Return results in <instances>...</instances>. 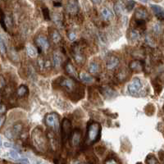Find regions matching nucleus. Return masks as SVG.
Returning a JSON list of instances; mask_svg holds the SVG:
<instances>
[{"label":"nucleus","instance_id":"1","mask_svg":"<svg viewBox=\"0 0 164 164\" xmlns=\"http://www.w3.org/2000/svg\"><path fill=\"white\" fill-rule=\"evenodd\" d=\"M31 137H32V141L35 149L41 152L46 151L49 144H48L47 136L43 131L42 128L40 127L34 128L31 134Z\"/></svg>","mask_w":164,"mask_h":164},{"label":"nucleus","instance_id":"2","mask_svg":"<svg viewBox=\"0 0 164 164\" xmlns=\"http://www.w3.org/2000/svg\"><path fill=\"white\" fill-rule=\"evenodd\" d=\"M101 134V126L95 121L90 122L87 127L86 137L85 144L86 145H92L99 139Z\"/></svg>","mask_w":164,"mask_h":164},{"label":"nucleus","instance_id":"3","mask_svg":"<svg viewBox=\"0 0 164 164\" xmlns=\"http://www.w3.org/2000/svg\"><path fill=\"white\" fill-rule=\"evenodd\" d=\"M58 85L69 93H77L78 85L76 81L68 77H60L58 80Z\"/></svg>","mask_w":164,"mask_h":164},{"label":"nucleus","instance_id":"4","mask_svg":"<svg viewBox=\"0 0 164 164\" xmlns=\"http://www.w3.org/2000/svg\"><path fill=\"white\" fill-rule=\"evenodd\" d=\"M44 122L47 125V127H49L50 130H53L55 132H58L61 127L60 118H59L58 114L56 112L48 113L44 118Z\"/></svg>","mask_w":164,"mask_h":164},{"label":"nucleus","instance_id":"5","mask_svg":"<svg viewBox=\"0 0 164 164\" xmlns=\"http://www.w3.org/2000/svg\"><path fill=\"white\" fill-rule=\"evenodd\" d=\"M34 42L37 46V49L40 52H46L47 50L49 49L50 43L49 39L46 35L43 34H38L34 39Z\"/></svg>","mask_w":164,"mask_h":164},{"label":"nucleus","instance_id":"6","mask_svg":"<svg viewBox=\"0 0 164 164\" xmlns=\"http://www.w3.org/2000/svg\"><path fill=\"white\" fill-rule=\"evenodd\" d=\"M128 92L133 96H139L143 90V83L139 78H134L127 87Z\"/></svg>","mask_w":164,"mask_h":164},{"label":"nucleus","instance_id":"7","mask_svg":"<svg viewBox=\"0 0 164 164\" xmlns=\"http://www.w3.org/2000/svg\"><path fill=\"white\" fill-rule=\"evenodd\" d=\"M72 133V127L71 122L67 118H63L61 124V134L63 140L70 139L71 135Z\"/></svg>","mask_w":164,"mask_h":164},{"label":"nucleus","instance_id":"8","mask_svg":"<svg viewBox=\"0 0 164 164\" xmlns=\"http://www.w3.org/2000/svg\"><path fill=\"white\" fill-rule=\"evenodd\" d=\"M72 56L76 63L79 66L84 65V63L85 62V55L81 49V46L77 44L72 47Z\"/></svg>","mask_w":164,"mask_h":164},{"label":"nucleus","instance_id":"9","mask_svg":"<svg viewBox=\"0 0 164 164\" xmlns=\"http://www.w3.org/2000/svg\"><path fill=\"white\" fill-rule=\"evenodd\" d=\"M47 139H48V144L49 148L53 151H57L59 148V139L58 136L56 135L55 131L52 130H48L46 133Z\"/></svg>","mask_w":164,"mask_h":164},{"label":"nucleus","instance_id":"10","mask_svg":"<svg viewBox=\"0 0 164 164\" xmlns=\"http://www.w3.org/2000/svg\"><path fill=\"white\" fill-rule=\"evenodd\" d=\"M22 130H23V124L22 122H16L13 125L10 130L7 131L5 136L10 139L16 138V137H18L22 133Z\"/></svg>","mask_w":164,"mask_h":164},{"label":"nucleus","instance_id":"11","mask_svg":"<svg viewBox=\"0 0 164 164\" xmlns=\"http://www.w3.org/2000/svg\"><path fill=\"white\" fill-rule=\"evenodd\" d=\"M63 59H64V57H63V54L62 53V52H60L58 50L53 51L51 61H52L53 66L55 68L61 67V66L63 63Z\"/></svg>","mask_w":164,"mask_h":164},{"label":"nucleus","instance_id":"12","mask_svg":"<svg viewBox=\"0 0 164 164\" xmlns=\"http://www.w3.org/2000/svg\"><path fill=\"white\" fill-rule=\"evenodd\" d=\"M81 138H82V135H81V130H78V129L73 130L71 135V137H70V143H71V146L77 147V146L80 145Z\"/></svg>","mask_w":164,"mask_h":164},{"label":"nucleus","instance_id":"13","mask_svg":"<svg viewBox=\"0 0 164 164\" xmlns=\"http://www.w3.org/2000/svg\"><path fill=\"white\" fill-rule=\"evenodd\" d=\"M38 66H39L40 71H47L51 70L53 63H52L51 60H49V59H46L43 58V57H41V58H39V59H38Z\"/></svg>","mask_w":164,"mask_h":164},{"label":"nucleus","instance_id":"14","mask_svg":"<svg viewBox=\"0 0 164 164\" xmlns=\"http://www.w3.org/2000/svg\"><path fill=\"white\" fill-rule=\"evenodd\" d=\"M135 21H142L145 22L146 19L149 17V13L147 12V10L144 7H139L135 13Z\"/></svg>","mask_w":164,"mask_h":164},{"label":"nucleus","instance_id":"15","mask_svg":"<svg viewBox=\"0 0 164 164\" xmlns=\"http://www.w3.org/2000/svg\"><path fill=\"white\" fill-rule=\"evenodd\" d=\"M129 68L133 72H141L144 70V64L140 60H132L129 63Z\"/></svg>","mask_w":164,"mask_h":164},{"label":"nucleus","instance_id":"16","mask_svg":"<svg viewBox=\"0 0 164 164\" xmlns=\"http://www.w3.org/2000/svg\"><path fill=\"white\" fill-rule=\"evenodd\" d=\"M65 70L66 72L71 76V77L74 78V79H78L79 78V75L77 73V71L75 67L73 64L71 63V61H68V62H66L65 64Z\"/></svg>","mask_w":164,"mask_h":164},{"label":"nucleus","instance_id":"17","mask_svg":"<svg viewBox=\"0 0 164 164\" xmlns=\"http://www.w3.org/2000/svg\"><path fill=\"white\" fill-rule=\"evenodd\" d=\"M119 64H120V59L116 56H111L107 60L106 67L109 70H113L116 67H118Z\"/></svg>","mask_w":164,"mask_h":164},{"label":"nucleus","instance_id":"18","mask_svg":"<svg viewBox=\"0 0 164 164\" xmlns=\"http://www.w3.org/2000/svg\"><path fill=\"white\" fill-rule=\"evenodd\" d=\"M66 11L70 14H76L79 12V5L76 1H69L66 6Z\"/></svg>","mask_w":164,"mask_h":164},{"label":"nucleus","instance_id":"19","mask_svg":"<svg viewBox=\"0 0 164 164\" xmlns=\"http://www.w3.org/2000/svg\"><path fill=\"white\" fill-rule=\"evenodd\" d=\"M49 36L51 40L53 41V43L58 44V43H59L62 41V36H61V34L59 33V31L58 30L54 29V28L50 29Z\"/></svg>","mask_w":164,"mask_h":164},{"label":"nucleus","instance_id":"20","mask_svg":"<svg viewBox=\"0 0 164 164\" xmlns=\"http://www.w3.org/2000/svg\"><path fill=\"white\" fill-rule=\"evenodd\" d=\"M100 15H101V17L105 21H109L113 17L112 12L111 11V9H109V7H104L100 10Z\"/></svg>","mask_w":164,"mask_h":164},{"label":"nucleus","instance_id":"21","mask_svg":"<svg viewBox=\"0 0 164 164\" xmlns=\"http://www.w3.org/2000/svg\"><path fill=\"white\" fill-rule=\"evenodd\" d=\"M79 78L83 83L85 84H92L94 82V78L93 76L90 75L89 73L86 72H81L79 75Z\"/></svg>","mask_w":164,"mask_h":164},{"label":"nucleus","instance_id":"22","mask_svg":"<svg viewBox=\"0 0 164 164\" xmlns=\"http://www.w3.org/2000/svg\"><path fill=\"white\" fill-rule=\"evenodd\" d=\"M26 53H27L29 57L34 58L37 57L39 51H38L37 48H35V47L31 45V44H28L27 46H26Z\"/></svg>","mask_w":164,"mask_h":164},{"label":"nucleus","instance_id":"23","mask_svg":"<svg viewBox=\"0 0 164 164\" xmlns=\"http://www.w3.org/2000/svg\"><path fill=\"white\" fill-rule=\"evenodd\" d=\"M151 7L153 11L154 12L158 18L164 20V9H163L161 7L158 6V5H152Z\"/></svg>","mask_w":164,"mask_h":164},{"label":"nucleus","instance_id":"24","mask_svg":"<svg viewBox=\"0 0 164 164\" xmlns=\"http://www.w3.org/2000/svg\"><path fill=\"white\" fill-rule=\"evenodd\" d=\"M29 92V89H28V87L25 85H20V86L17 88V90H16V94L18 97L20 98H22V97H25L26 94Z\"/></svg>","mask_w":164,"mask_h":164},{"label":"nucleus","instance_id":"25","mask_svg":"<svg viewBox=\"0 0 164 164\" xmlns=\"http://www.w3.org/2000/svg\"><path fill=\"white\" fill-rule=\"evenodd\" d=\"M127 76H128V71L125 68L121 69L119 71V72H118V74H117V79L119 81H121V82L126 81L127 79Z\"/></svg>","mask_w":164,"mask_h":164},{"label":"nucleus","instance_id":"26","mask_svg":"<svg viewBox=\"0 0 164 164\" xmlns=\"http://www.w3.org/2000/svg\"><path fill=\"white\" fill-rule=\"evenodd\" d=\"M114 11H115V13H116L118 16H120L122 15L124 13L123 3H121V2H117V3H115Z\"/></svg>","mask_w":164,"mask_h":164},{"label":"nucleus","instance_id":"27","mask_svg":"<svg viewBox=\"0 0 164 164\" xmlns=\"http://www.w3.org/2000/svg\"><path fill=\"white\" fill-rule=\"evenodd\" d=\"M89 71L91 74H97L99 71V64L95 61H93L89 65Z\"/></svg>","mask_w":164,"mask_h":164},{"label":"nucleus","instance_id":"28","mask_svg":"<svg viewBox=\"0 0 164 164\" xmlns=\"http://www.w3.org/2000/svg\"><path fill=\"white\" fill-rule=\"evenodd\" d=\"M127 36H128V39H129L130 40L136 41L139 38V33L136 31V30L132 29V30H130V31H129Z\"/></svg>","mask_w":164,"mask_h":164},{"label":"nucleus","instance_id":"29","mask_svg":"<svg viewBox=\"0 0 164 164\" xmlns=\"http://www.w3.org/2000/svg\"><path fill=\"white\" fill-rule=\"evenodd\" d=\"M146 163L147 164H161L158 161V159L155 158L154 155L149 154L146 158Z\"/></svg>","mask_w":164,"mask_h":164},{"label":"nucleus","instance_id":"30","mask_svg":"<svg viewBox=\"0 0 164 164\" xmlns=\"http://www.w3.org/2000/svg\"><path fill=\"white\" fill-rule=\"evenodd\" d=\"M6 51L7 48L6 45H5V43H4V41H3V38L0 36V53H1V54L4 55V54L6 53Z\"/></svg>","mask_w":164,"mask_h":164},{"label":"nucleus","instance_id":"31","mask_svg":"<svg viewBox=\"0 0 164 164\" xmlns=\"http://www.w3.org/2000/svg\"><path fill=\"white\" fill-rule=\"evenodd\" d=\"M7 86L6 81L2 75H0V91H3Z\"/></svg>","mask_w":164,"mask_h":164},{"label":"nucleus","instance_id":"32","mask_svg":"<svg viewBox=\"0 0 164 164\" xmlns=\"http://www.w3.org/2000/svg\"><path fill=\"white\" fill-rule=\"evenodd\" d=\"M42 12H43V16L44 19L46 21H49L50 20V14H49V10L48 9L47 7H43L42 9Z\"/></svg>","mask_w":164,"mask_h":164},{"label":"nucleus","instance_id":"33","mask_svg":"<svg viewBox=\"0 0 164 164\" xmlns=\"http://www.w3.org/2000/svg\"><path fill=\"white\" fill-rule=\"evenodd\" d=\"M104 164H119L118 161L116 159V158H112V157H110V158H108L104 162Z\"/></svg>","mask_w":164,"mask_h":164},{"label":"nucleus","instance_id":"34","mask_svg":"<svg viewBox=\"0 0 164 164\" xmlns=\"http://www.w3.org/2000/svg\"><path fill=\"white\" fill-rule=\"evenodd\" d=\"M103 92H104V94H105L107 97H112V96H113V94H114L115 91L112 90V89H110V88H105L104 90H103Z\"/></svg>","mask_w":164,"mask_h":164},{"label":"nucleus","instance_id":"35","mask_svg":"<svg viewBox=\"0 0 164 164\" xmlns=\"http://www.w3.org/2000/svg\"><path fill=\"white\" fill-rule=\"evenodd\" d=\"M10 157L13 159H16V160H19V158H20V156H19V154L15 150H12V151H10L9 153Z\"/></svg>","mask_w":164,"mask_h":164},{"label":"nucleus","instance_id":"36","mask_svg":"<svg viewBox=\"0 0 164 164\" xmlns=\"http://www.w3.org/2000/svg\"><path fill=\"white\" fill-rule=\"evenodd\" d=\"M134 5H135V2H132V1H128L126 3V8H127V11H131L133 9Z\"/></svg>","mask_w":164,"mask_h":164},{"label":"nucleus","instance_id":"37","mask_svg":"<svg viewBox=\"0 0 164 164\" xmlns=\"http://www.w3.org/2000/svg\"><path fill=\"white\" fill-rule=\"evenodd\" d=\"M76 34L75 33L74 31H70L68 33V38L69 40L71 41H75L76 40Z\"/></svg>","mask_w":164,"mask_h":164},{"label":"nucleus","instance_id":"38","mask_svg":"<svg viewBox=\"0 0 164 164\" xmlns=\"http://www.w3.org/2000/svg\"><path fill=\"white\" fill-rule=\"evenodd\" d=\"M7 111V107L3 103H0V116H3Z\"/></svg>","mask_w":164,"mask_h":164},{"label":"nucleus","instance_id":"39","mask_svg":"<svg viewBox=\"0 0 164 164\" xmlns=\"http://www.w3.org/2000/svg\"><path fill=\"white\" fill-rule=\"evenodd\" d=\"M158 156H159V158L162 161V163L164 164V151L163 150H160L158 152Z\"/></svg>","mask_w":164,"mask_h":164},{"label":"nucleus","instance_id":"40","mask_svg":"<svg viewBox=\"0 0 164 164\" xmlns=\"http://www.w3.org/2000/svg\"><path fill=\"white\" fill-rule=\"evenodd\" d=\"M6 121V117L3 115V116H0V127H2L3 126V124L5 123Z\"/></svg>","mask_w":164,"mask_h":164},{"label":"nucleus","instance_id":"41","mask_svg":"<svg viewBox=\"0 0 164 164\" xmlns=\"http://www.w3.org/2000/svg\"><path fill=\"white\" fill-rule=\"evenodd\" d=\"M21 163H23V164H30V161L28 160L27 158H20L18 160Z\"/></svg>","mask_w":164,"mask_h":164},{"label":"nucleus","instance_id":"42","mask_svg":"<svg viewBox=\"0 0 164 164\" xmlns=\"http://www.w3.org/2000/svg\"><path fill=\"white\" fill-rule=\"evenodd\" d=\"M71 164H85V163H84L83 162L79 161V160H72Z\"/></svg>","mask_w":164,"mask_h":164},{"label":"nucleus","instance_id":"43","mask_svg":"<svg viewBox=\"0 0 164 164\" xmlns=\"http://www.w3.org/2000/svg\"><path fill=\"white\" fill-rule=\"evenodd\" d=\"M53 5L55 7H59L62 6V3H58V2H54V3H53Z\"/></svg>","mask_w":164,"mask_h":164},{"label":"nucleus","instance_id":"44","mask_svg":"<svg viewBox=\"0 0 164 164\" xmlns=\"http://www.w3.org/2000/svg\"><path fill=\"white\" fill-rule=\"evenodd\" d=\"M4 146H5V147H7V148H11L13 145H12V144H10V143L5 142L4 143Z\"/></svg>","mask_w":164,"mask_h":164},{"label":"nucleus","instance_id":"45","mask_svg":"<svg viewBox=\"0 0 164 164\" xmlns=\"http://www.w3.org/2000/svg\"><path fill=\"white\" fill-rule=\"evenodd\" d=\"M2 146V140H1V139H0V147Z\"/></svg>","mask_w":164,"mask_h":164},{"label":"nucleus","instance_id":"46","mask_svg":"<svg viewBox=\"0 0 164 164\" xmlns=\"http://www.w3.org/2000/svg\"><path fill=\"white\" fill-rule=\"evenodd\" d=\"M0 103H1V95H0Z\"/></svg>","mask_w":164,"mask_h":164},{"label":"nucleus","instance_id":"47","mask_svg":"<svg viewBox=\"0 0 164 164\" xmlns=\"http://www.w3.org/2000/svg\"><path fill=\"white\" fill-rule=\"evenodd\" d=\"M139 164H142V163H139Z\"/></svg>","mask_w":164,"mask_h":164},{"label":"nucleus","instance_id":"48","mask_svg":"<svg viewBox=\"0 0 164 164\" xmlns=\"http://www.w3.org/2000/svg\"><path fill=\"white\" fill-rule=\"evenodd\" d=\"M163 110H164V107H163Z\"/></svg>","mask_w":164,"mask_h":164}]
</instances>
